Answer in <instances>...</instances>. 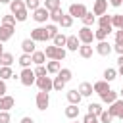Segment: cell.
Wrapping results in <instances>:
<instances>
[{
    "label": "cell",
    "mask_w": 123,
    "mask_h": 123,
    "mask_svg": "<svg viewBox=\"0 0 123 123\" xmlns=\"http://www.w3.org/2000/svg\"><path fill=\"white\" fill-rule=\"evenodd\" d=\"M115 77H117V69H113V67H108V69L104 71V81L111 83V81H113Z\"/></svg>",
    "instance_id": "34"
},
{
    "label": "cell",
    "mask_w": 123,
    "mask_h": 123,
    "mask_svg": "<svg viewBox=\"0 0 123 123\" xmlns=\"http://www.w3.org/2000/svg\"><path fill=\"white\" fill-rule=\"evenodd\" d=\"M65 96H67V102H69V104H77V106H79V102L83 100V96H81V92H79L77 88L67 90V94H65Z\"/></svg>",
    "instance_id": "14"
},
{
    "label": "cell",
    "mask_w": 123,
    "mask_h": 123,
    "mask_svg": "<svg viewBox=\"0 0 123 123\" xmlns=\"http://www.w3.org/2000/svg\"><path fill=\"white\" fill-rule=\"evenodd\" d=\"M13 33H15V25H6V23H2V25H0V42L10 40V38L13 37Z\"/></svg>",
    "instance_id": "7"
},
{
    "label": "cell",
    "mask_w": 123,
    "mask_h": 123,
    "mask_svg": "<svg viewBox=\"0 0 123 123\" xmlns=\"http://www.w3.org/2000/svg\"><path fill=\"white\" fill-rule=\"evenodd\" d=\"M35 102H37V108H38L40 111H44V110L50 106V94H48V92H44V90H38V92H37Z\"/></svg>",
    "instance_id": "3"
},
{
    "label": "cell",
    "mask_w": 123,
    "mask_h": 123,
    "mask_svg": "<svg viewBox=\"0 0 123 123\" xmlns=\"http://www.w3.org/2000/svg\"><path fill=\"white\" fill-rule=\"evenodd\" d=\"M115 40H123V29H117L115 31Z\"/></svg>",
    "instance_id": "50"
},
{
    "label": "cell",
    "mask_w": 123,
    "mask_h": 123,
    "mask_svg": "<svg viewBox=\"0 0 123 123\" xmlns=\"http://www.w3.org/2000/svg\"><path fill=\"white\" fill-rule=\"evenodd\" d=\"M81 21H83V25H86V27H90L94 21H96V17H94V13L92 12H86L83 17H81Z\"/></svg>",
    "instance_id": "30"
},
{
    "label": "cell",
    "mask_w": 123,
    "mask_h": 123,
    "mask_svg": "<svg viewBox=\"0 0 123 123\" xmlns=\"http://www.w3.org/2000/svg\"><path fill=\"white\" fill-rule=\"evenodd\" d=\"M4 54V46H2V42H0V56Z\"/></svg>",
    "instance_id": "56"
},
{
    "label": "cell",
    "mask_w": 123,
    "mask_h": 123,
    "mask_svg": "<svg viewBox=\"0 0 123 123\" xmlns=\"http://www.w3.org/2000/svg\"><path fill=\"white\" fill-rule=\"evenodd\" d=\"M33 71H35V75H37V77H44V75H48V71H46V65H37Z\"/></svg>",
    "instance_id": "43"
},
{
    "label": "cell",
    "mask_w": 123,
    "mask_h": 123,
    "mask_svg": "<svg viewBox=\"0 0 123 123\" xmlns=\"http://www.w3.org/2000/svg\"><path fill=\"white\" fill-rule=\"evenodd\" d=\"M65 40H67V37H65V35H62V33H58V35L52 38L54 46H60V48H63V46H65Z\"/></svg>",
    "instance_id": "32"
},
{
    "label": "cell",
    "mask_w": 123,
    "mask_h": 123,
    "mask_svg": "<svg viewBox=\"0 0 123 123\" xmlns=\"http://www.w3.org/2000/svg\"><path fill=\"white\" fill-rule=\"evenodd\" d=\"M77 37H79L81 44H92V40H94V33H92V29L86 27V25H83V27L79 29Z\"/></svg>",
    "instance_id": "2"
},
{
    "label": "cell",
    "mask_w": 123,
    "mask_h": 123,
    "mask_svg": "<svg viewBox=\"0 0 123 123\" xmlns=\"http://www.w3.org/2000/svg\"><path fill=\"white\" fill-rule=\"evenodd\" d=\"M12 63H13V56L10 52H4L0 56V65H12Z\"/></svg>",
    "instance_id": "37"
},
{
    "label": "cell",
    "mask_w": 123,
    "mask_h": 123,
    "mask_svg": "<svg viewBox=\"0 0 123 123\" xmlns=\"http://www.w3.org/2000/svg\"><path fill=\"white\" fill-rule=\"evenodd\" d=\"M65 117L67 119H77L79 117V106L77 104H69L65 108Z\"/></svg>",
    "instance_id": "21"
},
{
    "label": "cell",
    "mask_w": 123,
    "mask_h": 123,
    "mask_svg": "<svg viewBox=\"0 0 123 123\" xmlns=\"http://www.w3.org/2000/svg\"><path fill=\"white\" fill-rule=\"evenodd\" d=\"M119 94H121V96H123V86H121V90H119Z\"/></svg>",
    "instance_id": "57"
},
{
    "label": "cell",
    "mask_w": 123,
    "mask_h": 123,
    "mask_svg": "<svg viewBox=\"0 0 123 123\" xmlns=\"http://www.w3.org/2000/svg\"><path fill=\"white\" fill-rule=\"evenodd\" d=\"M111 50H113V48H111V44H110L108 40H98V44L94 46V52L100 54V56H110Z\"/></svg>",
    "instance_id": "9"
},
{
    "label": "cell",
    "mask_w": 123,
    "mask_h": 123,
    "mask_svg": "<svg viewBox=\"0 0 123 123\" xmlns=\"http://www.w3.org/2000/svg\"><path fill=\"white\" fill-rule=\"evenodd\" d=\"M111 48H113L117 54H123V40H115V44H113Z\"/></svg>",
    "instance_id": "48"
},
{
    "label": "cell",
    "mask_w": 123,
    "mask_h": 123,
    "mask_svg": "<svg viewBox=\"0 0 123 123\" xmlns=\"http://www.w3.org/2000/svg\"><path fill=\"white\" fill-rule=\"evenodd\" d=\"M86 12H88V10H86V6H85V4H81V2H79V4H71V6H69V15H71L73 19H81Z\"/></svg>",
    "instance_id": "5"
},
{
    "label": "cell",
    "mask_w": 123,
    "mask_h": 123,
    "mask_svg": "<svg viewBox=\"0 0 123 123\" xmlns=\"http://www.w3.org/2000/svg\"><path fill=\"white\" fill-rule=\"evenodd\" d=\"M106 10H108V0H94V6H92L94 15H104Z\"/></svg>",
    "instance_id": "13"
},
{
    "label": "cell",
    "mask_w": 123,
    "mask_h": 123,
    "mask_svg": "<svg viewBox=\"0 0 123 123\" xmlns=\"http://www.w3.org/2000/svg\"><path fill=\"white\" fill-rule=\"evenodd\" d=\"M75 123H77V121H75Z\"/></svg>",
    "instance_id": "59"
},
{
    "label": "cell",
    "mask_w": 123,
    "mask_h": 123,
    "mask_svg": "<svg viewBox=\"0 0 123 123\" xmlns=\"http://www.w3.org/2000/svg\"><path fill=\"white\" fill-rule=\"evenodd\" d=\"M83 123H100V121H98V117H96V115H92V113H88V111H86V115L83 117Z\"/></svg>",
    "instance_id": "46"
},
{
    "label": "cell",
    "mask_w": 123,
    "mask_h": 123,
    "mask_svg": "<svg viewBox=\"0 0 123 123\" xmlns=\"http://www.w3.org/2000/svg\"><path fill=\"white\" fill-rule=\"evenodd\" d=\"M63 86H65V83H63L60 77H54V79H52V88H54V90L62 92V90H63Z\"/></svg>",
    "instance_id": "39"
},
{
    "label": "cell",
    "mask_w": 123,
    "mask_h": 123,
    "mask_svg": "<svg viewBox=\"0 0 123 123\" xmlns=\"http://www.w3.org/2000/svg\"><path fill=\"white\" fill-rule=\"evenodd\" d=\"M8 92V86H6V81L4 79H0V96H4Z\"/></svg>",
    "instance_id": "49"
},
{
    "label": "cell",
    "mask_w": 123,
    "mask_h": 123,
    "mask_svg": "<svg viewBox=\"0 0 123 123\" xmlns=\"http://www.w3.org/2000/svg\"><path fill=\"white\" fill-rule=\"evenodd\" d=\"M92 90H94L96 94H104L106 90H110V83L104 81V79H102V81H96V83L92 85Z\"/></svg>",
    "instance_id": "16"
},
{
    "label": "cell",
    "mask_w": 123,
    "mask_h": 123,
    "mask_svg": "<svg viewBox=\"0 0 123 123\" xmlns=\"http://www.w3.org/2000/svg\"><path fill=\"white\" fill-rule=\"evenodd\" d=\"M60 25H62L63 29H69V27L73 25V17H71L69 13H63V15H62V19H60Z\"/></svg>",
    "instance_id": "31"
},
{
    "label": "cell",
    "mask_w": 123,
    "mask_h": 123,
    "mask_svg": "<svg viewBox=\"0 0 123 123\" xmlns=\"http://www.w3.org/2000/svg\"><path fill=\"white\" fill-rule=\"evenodd\" d=\"M19 123H35V119H33V117H27V115H25V117H21V121H19Z\"/></svg>",
    "instance_id": "51"
},
{
    "label": "cell",
    "mask_w": 123,
    "mask_h": 123,
    "mask_svg": "<svg viewBox=\"0 0 123 123\" xmlns=\"http://www.w3.org/2000/svg\"><path fill=\"white\" fill-rule=\"evenodd\" d=\"M15 15V21H19V23H23V21H27V8H23V10H19V12H15L13 13Z\"/></svg>",
    "instance_id": "40"
},
{
    "label": "cell",
    "mask_w": 123,
    "mask_h": 123,
    "mask_svg": "<svg viewBox=\"0 0 123 123\" xmlns=\"http://www.w3.org/2000/svg\"><path fill=\"white\" fill-rule=\"evenodd\" d=\"M12 0H0V4H10Z\"/></svg>",
    "instance_id": "55"
},
{
    "label": "cell",
    "mask_w": 123,
    "mask_h": 123,
    "mask_svg": "<svg viewBox=\"0 0 123 123\" xmlns=\"http://www.w3.org/2000/svg\"><path fill=\"white\" fill-rule=\"evenodd\" d=\"M60 69H62V63H60L58 60H50V62H46V71H48V73L56 75Z\"/></svg>",
    "instance_id": "23"
},
{
    "label": "cell",
    "mask_w": 123,
    "mask_h": 123,
    "mask_svg": "<svg viewBox=\"0 0 123 123\" xmlns=\"http://www.w3.org/2000/svg\"><path fill=\"white\" fill-rule=\"evenodd\" d=\"M117 65H123V54H119V58H117Z\"/></svg>",
    "instance_id": "53"
},
{
    "label": "cell",
    "mask_w": 123,
    "mask_h": 123,
    "mask_svg": "<svg viewBox=\"0 0 123 123\" xmlns=\"http://www.w3.org/2000/svg\"><path fill=\"white\" fill-rule=\"evenodd\" d=\"M98 27H106V29H113V27H111V15H108V13H104V15H100V19H98Z\"/></svg>",
    "instance_id": "26"
},
{
    "label": "cell",
    "mask_w": 123,
    "mask_h": 123,
    "mask_svg": "<svg viewBox=\"0 0 123 123\" xmlns=\"http://www.w3.org/2000/svg\"><path fill=\"white\" fill-rule=\"evenodd\" d=\"M62 6V0H44V8L48 10V12H52V10H58Z\"/></svg>",
    "instance_id": "35"
},
{
    "label": "cell",
    "mask_w": 123,
    "mask_h": 123,
    "mask_svg": "<svg viewBox=\"0 0 123 123\" xmlns=\"http://www.w3.org/2000/svg\"><path fill=\"white\" fill-rule=\"evenodd\" d=\"M108 111H110V115L111 117H117V119H123V98L119 100H115V102H111L110 104V108H108Z\"/></svg>",
    "instance_id": "4"
},
{
    "label": "cell",
    "mask_w": 123,
    "mask_h": 123,
    "mask_svg": "<svg viewBox=\"0 0 123 123\" xmlns=\"http://www.w3.org/2000/svg\"><path fill=\"white\" fill-rule=\"evenodd\" d=\"M117 75H121V77H123V65H119V69H117Z\"/></svg>",
    "instance_id": "54"
},
{
    "label": "cell",
    "mask_w": 123,
    "mask_h": 123,
    "mask_svg": "<svg viewBox=\"0 0 123 123\" xmlns=\"http://www.w3.org/2000/svg\"><path fill=\"white\" fill-rule=\"evenodd\" d=\"M8 6H10V12H12V13H15V12H19V10H23V8H25V0H12Z\"/></svg>",
    "instance_id": "28"
},
{
    "label": "cell",
    "mask_w": 123,
    "mask_h": 123,
    "mask_svg": "<svg viewBox=\"0 0 123 123\" xmlns=\"http://www.w3.org/2000/svg\"><path fill=\"white\" fill-rule=\"evenodd\" d=\"M44 29H46V37H48V40H52V38H54V37H56V35L60 33V31H58V25H56V23H48V25H46Z\"/></svg>",
    "instance_id": "27"
},
{
    "label": "cell",
    "mask_w": 123,
    "mask_h": 123,
    "mask_svg": "<svg viewBox=\"0 0 123 123\" xmlns=\"http://www.w3.org/2000/svg\"><path fill=\"white\" fill-rule=\"evenodd\" d=\"M117 96H119V92H115V90H111V88H110V90H106L104 94H100L102 102H104V104H108V106H110L111 102H115V100H117Z\"/></svg>",
    "instance_id": "15"
},
{
    "label": "cell",
    "mask_w": 123,
    "mask_h": 123,
    "mask_svg": "<svg viewBox=\"0 0 123 123\" xmlns=\"http://www.w3.org/2000/svg\"><path fill=\"white\" fill-rule=\"evenodd\" d=\"M21 50H23V54H33L35 52V40L33 38H23L21 40Z\"/></svg>",
    "instance_id": "17"
},
{
    "label": "cell",
    "mask_w": 123,
    "mask_h": 123,
    "mask_svg": "<svg viewBox=\"0 0 123 123\" xmlns=\"http://www.w3.org/2000/svg\"><path fill=\"white\" fill-rule=\"evenodd\" d=\"M77 90L81 92V96H83V98H88V96H92V92H94V90H92V85H90V83H81Z\"/></svg>",
    "instance_id": "20"
},
{
    "label": "cell",
    "mask_w": 123,
    "mask_h": 123,
    "mask_svg": "<svg viewBox=\"0 0 123 123\" xmlns=\"http://www.w3.org/2000/svg\"><path fill=\"white\" fill-rule=\"evenodd\" d=\"M35 85L38 86V90L50 92V90H52V77H48V75H44V77H37Z\"/></svg>",
    "instance_id": "8"
},
{
    "label": "cell",
    "mask_w": 123,
    "mask_h": 123,
    "mask_svg": "<svg viewBox=\"0 0 123 123\" xmlns=\"http://www.w3.org/2000/svg\"><path fill=\"white\" fill-rule=\"evenodd\" d=\"M40 6V0H25V8L27 10H37Z\"/></svg>",
    "instance_id": "44"
},
{
    "label": "cell",
    "mask_w": 123,
    "mask_h": 123,
    "mask_svg": "<svg viewBox=\"0 0 123 123\" xmlns=\"http://www.w3.org/2000/svg\"><path fill=\"white\" fill-rule=\"evenodd\" d=\"M10 121H12L10 111H2V110H0V123H10Z\"/></svg>",
    "instance_id": "47"
},
{
    "label": "cell",
    "mask_w": 123,
    "mask_h": 123,
    "mask_svg": "<svg viewBox=\"0 0 123 123\" xmlns=\"http://www.w3.org/2000/svg\"><path fill=\"white\" fill-rule=\"evenodd\" d=\"M79 46H81V40H79V37H77V35L67 37V40H65V48H67L69 52H77V50H79Z\"/></svg>",
    "instance_id": "12"
},
{
    "label": "cell",
    "mask_w": 123,
    "mask_h": 123,
    "mask_svg": "<svg viewBox=\"0 0 123 123\" xmlns=\"http://www.w3.org/2000/svg\"><path fill=\"white\" fill-rule=\"evenodd\" d=\"M111 27H115V29H123V15H121V13L111 15Z\"/></svg>",
    "instance_id": "36"
},
{
    "label": "cell",
    "mask_w": 123,
    "mask_h": 123,
    "mask_svg": "<svg viewBox=\"0 0 123 123\" xmlns=\"http://www.w3.org/2000/svg\"><path fill=\"white\" fill-rule=\"evenodd\" d=\"M98 121H100V123H111V121H113V117L110 115V111H108V110H104V111L98 115Z\"/></svg>",
    "instance_id": "41"
},
{
    "label": "cell",
    "mask_w": 123,
    "mask_h": 123,
    "mask_svg": "<svg viewBox=\"0 0 123 123\" xmlns=\"http://www.w3.org/2000/svg\"><path fill=\"white\" fill-rule=\"evenodd\" d=\"M13 77V71H12V65H0V79L8 81Z\"/></svg>",
    "instance_id": "25"
},
{
    "label": "cell",
    "mask_w": 123,
    "mask_h": 123,
    "mask_svg": "<svg viewBox=\"0 0 123 123\" xmlns=\"http://www.w3.org/2000/svg\"><path fill=\"white\" fill-rule=\"evenodd\" d=\"M110 4H111L113 8H119V6L123 4V0H110Z\"/></svg>",
    "instance_id": "52"
},
{
    "label": "cell",
    "mask_w": 123,
    "mask_h": 123,
    "mask_svg": "<svg viewBox=\"0 0 123 123\" xmlns=\"http://www.w3.org/2000/svg\"><path fill=\"white\" fill-rule=\"evenodd\" d=\"M111 29H106V27H98V31H94V40H106L110 37Z\"/></svg>",
    "instance_id": "22"
},
{
    "label": "cell",
    "mask_w": 123,
    "mask_h": 123,
    "mask_svg": "<svg viewBox=\"0 0 123 123\" xmlns=\"http://www.w3.org/2000/svg\"><path fill=\"white\" fill-rule=\"evenodd\" d=\"M31 63H33V60H31V54H21L19 56V65L25 69V67H31Z\"/></svg>",
    "instance_id": "33"
},
{
    "label": "cell",
    "mask_w": 123,
    "mask_h": 123,
    "mask_svg": "<svg viewBox=\"0 0 123 123\" xmlns=\"http://www.w3.org/2000/svg\"><path fill=\"white\" fill-rule=\"evenodd\" d=\"M19 81H21L23 86H31V85H35L37 75H35V71H33L31 67H25V69H21V73H19Z\"/></svg>",
    "instance_id": "1"
},
{
    "label": "cell",
    "mask_w": 123,
    "mask_h": 123,
    "mask_svg": "<svg viewBox=\"0 0 123 123\" xmlns=\"http://www.w3.org/2000/svg\"><path fill=\"white\" fill-rule=\"evenodd\" d=\"M2 23H6V25H15V15H13V13L4 15V17H2Z\"/></svg>",
    "instance_id": "45"
},
{
    "label": "cell",
    "mask_w": 123,
    "mask_h": 123,
    "mask_svg": "<svg viewBox=\"0 0 123 123\" xmlns=\"http://www.w3.org/2000/svg\"><path fill=\"white\" fill-rule=\"evenodd\" d=\"M121 6H123V4H121Z\"/></svg>",
    "instance_id": "58"
},
{
    "label": "cell",
    "mask_w": 123,
    "mask_h": 123,
    "mask_svg": "<svg viewBox=\"0 0 123 123\" xmlns=\"http://www.w3.org/2000/svg\"><path fill=\"white\" fill-rule=\"evenodd\" d=\"M13 106H15V98L13 96H8V94L0 96V110L2 111H10Z\"/></svg>",
    "instance_id": "11"
},
{
    "label": "cell",
    "mask_w": 123,
    "mask_h": 123,
    "mask_svg": "<svg viewBox=\"0 0 123 123\" xmlns=\"http://www.w3.org/2000/svg\"><path fill=\"white\" fill-rule=\"evenodd\" d=\"M31 38H33L35 42H46V40H48V37H46V29H44V27H37V29H33V31H31Z\"/></svg>",
    "instance_id": "10"
},
{
    "label": "cell",
    "mask_w": 123,
    "mask_h": 123,
    "mask_svg": "<svg viewBox=\"0 0 123 123\" xmlns=\"http://www.w3.org/2000/svg\"><path fill=\"white\" fill-rule=\"evenodd\" d=\"M31 60H33L35 65H44V63H46V56H44V52H38V50H35V52L31 54Z\"/></svg>",
    "instance_id": "19"
},
{
    "label": "cell",
    "mask_w": 123,
    "mask_h": 123,
    "mask_svg": "<svg viewBox=\"0 0 123 123\" xmlns=\"http://www.w3.org/2000/svg\"><path fill=\"white\" fill-rule=\"evenodd\" d=\"M92 52H94V48H92L90 44H81V46H79V56L85 58V60L92 58Z\"/></svg>",
    "instance_id": "18"
},
{
    "label": "cell",
    "mask_w": 123,
    "mask_h": 123,
    "mask_svg": "<svg viewBox=\"0 0 123 123\" xmlns=\"http://www.w3.org/2000/svg\"><path fill=\"white\" fill-rule=\"evenodd\" d=\"M50 17V12L44 8V6H38L37 10H33V19L37 23H46V19Z\"/></svg>",
    "instance_id": "6"
},
{
    "label": "cell",
    "mask_w": 123,
    "mask_h": 123,
    "mask_svg": "<svg viewBox=\"0 0 123 123\" xmlns=\"http://www.w3.org/2000/svg\"><path fill=\"white\" fill-rule=\"evenodd\" d=\"M44 56H46L48 60H54V58H56V46H54V44H52V46H46V48H44Z\"/></svg>",
    "instance_id": "42"
},
{
    "label": "cell",
    "mask_w": 123,
    "mask_h": 123,
    "mask_svg": "<svg viewBox=\"0 0 123 123\" xmlns=\"http://www.w3.org/2000/svg\"><path fill=\"white\" fill-rule=\"evenodd\" d=\"M62 15H63V12H62V8H58V10H52V12H50V17H48V19H52L54 23H60Z\"/></svg>",
    "instance_id": "38"
},
{
    "label": "cell",
    "mask_w": 123,
    "mask_h": 123,
    "mask_svg": "<svg viewBox=\"0 0 123 123\" xmlns=\"http://www.w3.org/2000/svg\"><path fill=\"white\" fill-rule=\"evenodd\" d=\"M104 111V108H102V104H98V102H92V104H88V113H92V115H100Z\"/></svg>",
    "instance_id": "29"
},
{
    "label": "cell",
    "mask_w": 123,
    "mask_h": 123,
    "mask_svg": "<svg viewBox=\"0 0 123 123\" xmlns=\"http://www.w3.org/2000/svg\"><path fill=\"white\" fill-rule=\"evenodd\" d=\"M56 75H58V77H60V79H62L65 85H67V83L73 79V73H71V69H67V67H62V69H60Z\"/></svg>",
    "instance_id": "24"
}]
</instances>
